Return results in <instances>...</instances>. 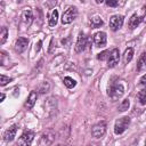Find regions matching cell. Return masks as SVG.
Instances as JSON below:
<instances>
[{"label": "cell", "mask_w": 146, "mask_h": 146, "mask_svg": "<svg viewBox=\"0 0 146 146\" xmlns=\"http://www.w3.org/2000/svg\"><path fill=\"white\" fill-rule=\"evenodd\" d=\"M129 124H130V117L129 116H122V117L117 119L115 121V124H114V132L116 135L123 133L128 129Z\"/></svg>", "instance_id": "6da1fadb"}, {"label": "cell", "mask_w": 146, "mask_h": 146, "mask_svg": "<svg viewBox=\"0 0 146 146\" xmlns=\"http://www.w3.org/2000/svg\"><path fill=\"white\" fill-rule=\"evenodd\" d=\"M108 96H110V98L113 100V102H115V100H117L119 98H121L122 96H123V94H124V88H123V86L122 84H113V86H111L110 88H108Z\"/></svg>", "instance_id": "7a4b0ae2"}, {"label": "cell", "mask_w": 146, "mask_h": 146, "mask_svg": "<svg viewBox=\"0 0 146 146\" xmlns=\"http://www.w3.org/2000/svg\"><path fill=\"white\" fill-rule=\"evenodd\" d=\"M78 16V9L73 6L68 7L64 13H63V16H62V23L63 24H70L72 23Z\"/></svg>", "instance_id": "3957f363"}, {"label": "cell", "mask_w": 146, "mask_h": 146, "mask_svg": "<svg viewBox=\"0 0 146 146\" xmlns=\"http://www.w3.org/2000/svg\"><path fill=\"white\" fill-rule=\"evenodd\" d=\"M106 128H107V125H106V122H104V121H100V122L96 123L91 128V135H92V137H95L97 139L98 138H102L105 135V132H106Z\"/></svg>", "instance_id": "277c9868"}, {"label": "cell", "mask_w": 146, "mask_h": 146, "mask_svg": "<svg viewBox=\"0 0 146 146\" xmlns=\"http://www.w3.org/2000/svg\"><path fill=\"white\" fill-rule=\"evenodd\" d=\"M34 139V132L31 130H27L22 133V136L18 138L17 146H30Z\"/></svg>", "instance_id": "5b68a950"}, {"label": "cell", "mask_w": 146, "mask_h": 146, "mask_svg": "<svg viewBox=\"0 0 146 146\" xmlns=\"http://www.w3.org/2000/svg\"><path fill=\"white\" fill-rule=\"evenodd\" d=\"M54 140H55V132L52 130H48L42 133L39 141V146H51Z\"/></svg>", "instance_id": "8992f818"}, {"label": "cell", "mask_w": 146, "mask_h": 146, "mask_svg": "<svg viewBox=\"0 0 146 146\" xmlns=\"http://www.w3.org/2000/svg\"><path fill=\"white\" fill-rule=\"evenodd\" d=\"M123 22H124V17L122 15H114L110 19V27L113 31H117L119 29L122 27Z\"/></svg>", "instance_id": "52a82bcc"}, {"label": "cell", "mask_w": 146, "mask_h": 146, "mask_svg": "<svg viewBox=\"0 0 146 146\" xmlns=\"http://www.w3.org/2000/svg\"><path fill=\"white\" fill-rule=\"evenodd\" d=\"M119 60H120V52H119V49L114 48V49L110 52V56H108V58H107V66H108L110 68H112V67H114V66L117 65Z\"/></svg>", "instance_id": "ba28073f"}, {"label": "cell", "mask_w": 146, "mask_h": 146, "mask_svg": "<svg viewBox=\"0 0 146 146\" xmlns=\"http://www.w3.org/2000/svg\"><path fill=\"white\" fill-rule=\"evenodd\" d=\"M87 42H88V38L86 36L84 33L81 32L78 36V41H76V44H75V51L76 52H82L86 49Z\"/></svg>", "instance_id": "9c48e42d"}, {"label": "cell", "mask_w": 146, "mask_h": 146, "mask_svg": "<svg viewBox=\"0 0 146 146\" xmlns=\"http://www.w3.org/2000/svg\"><path fill=\"white\" fill-rule=\"evenodd\" d=\"M92 39H94V43L97 47H104L106 44V41H107V36H106L105 32H97V33H95Z\"/></svg>", "instance_id": "30bf717a"}, {"label": "cell", "mask_w": 146, "mask_h": 146, "mask_svg": "<svg viewBox=\"0 0 146 146\" xmlns=\"http://www.w3.org/2000/svg\"><path fill=\"white\" fill-rule=\"evenodd\" d=\"M27 44H29V40H27L26 38H24V36H21V38H18V39L16 40V42H15V50H16L18 54H22L23 51L26 50Z\"/></svg>", "instance_id": "8fae6325"}, {"label": "cell", "mask_w": 146, "mask_h": 146, "mask_svg": "<svg viewBox=\"0 0 146 146\" xmlns=\"http://www.w3.org/2000/svg\"><path fill=\"white\" fill-rule=\"evenodd\" d=\"M16 132H17V125H16V124H13L11 127H9V128L5 131V133H3V139H5L6 141H11V140H14V138H15V136H16Z\"/></svg>", "instance_id": "7c38bea8"}, {"label": "cell", "mask_w": 146, "mask_h": 146, "mask_svg": "<svg viewBox=\"0 0 146 146\" xmlns=\"http://www.w3.org/2000/svg\"><path fill=\"white\" fill-rule=\"evenodd\" d=\"M143 17H140V16H138L137 14H133L132 16H131V18L129 19V23H128V25H129V29L130 30H133V29H136L140 23H141V19Z\"/></svg>", "instance_id": "4fadbf2b"}, {"label": "cell", "mask_w": 146, "mask_h": 146, "mask_svg": "<svg viewBox=\"0 0 146 146\" xmlns=\"http://www.w3.org/2000/svg\"><path fill=\"white\" fill-rule=\"evenodd\" d=\"M36 98H38V94L35 91H31V94L29 95V97H27V99L25 102V107L31 110L34 106V104L36 102Z\"/></svg>", "instance_id": "5bb4252c"}, {"label": "cell", "mask_w": 146, "mask_h": 146, "mask_svg": "<svg viewBox=\"0 0 146 146\" xmlns=\"http://www.w3.org/2000/svg\"><path fill=\"white\" fill-rule=\"evenodd\" d=\"M22 19H23V22L29 26V25H31V23H32V21H33V14H32V11L30 10V8H26L24 11H23V14H22Z\"/></svg>", "instance_id": "9a60e30c"}, {"label": "cell", "mask_w": 146, "mask_h": 146, "mask_svg": "<svg viewBox=\"0 0 146 146\" xmlns=\"http://www.w3.org/2000/svg\"><path fill=\"white\" fill-rule=\"evenodd\" d=\"M144 68H146V51L140 55V57L137 62V71L141 72Z\"/></svg>", "instance_id": "2e32d148"}, {"label": "cell", "mask_w": 146, "mask_h": 146, "mask_svg": "<svg viewBox=\"0 0 146 146\" xmlns=\"http://www.w3.org/2000/svg\"><path fill=\"white\" fill-rule=\"evenodd\" d=\"M132 57H133V49L131 47H129V48H127L124 50V54H123V62H124V64H128L132 59Z\"/></svg>", "instance_id": "e0dca14e"}, {"label": "cell", "mask_w": 146, "mask_h": 146, "mask_svg": "<svg viewBox=\"0 0 146 146\" xmlns=\"http://www.w3.org/2000/svg\"><path fill=\"white\" fill-rule=\"evenodd\" d=\"M57 21H58V10L57 9H54L51 11V15L49 17V26H55L57 24Z\"/></svg>", "instance_id": "ac0fdd59"}, {"label": "cell", "mask_w": 146, "mask_h": 146, "mask_svg": "<svg viewBox=\"0 0 146 146\" xmlns=\"http://www.w3.org/2000/svg\"><path fill=\"white\" fill-rule=\"evenodd\" d=\"M103 24H104L103 19H102L100 17H98V16H96V17H92V18H91V21H90V25H91V27H92V29H97V27H100Z\"/></svg>", "instance_id": "d6986e66"}, {"label": "cell", "mask_w": 146, "mask_h": 146, "mask_svg": "<svg viewBox=\"0 0 146 146\" xmlns=\"http://www.w3.org/2000/svg\"><path fill=\"white\" fill-rule=\"evenodd\" d=\"M7 36H8V30L6 26H2L1 27V32H0V44H3L7 40Z\"/></svg>", "instance_id": "ffe728a7"}, {"label": "cell", "mask_w": 146, "mask_h": 146, "mask_svg": "<svg viewBox=\"0 0 146 146\" xmlns=\"http://www.w3.org/2000/svg\"><path fill=\"white\" fill-rule=\"evenodd\" d=\"M63 82H64V84L67 87V88H73V87H75V84H76V82H75V80L74 79H72L71 76H65L64 78V80H63Z\"/></svg>", "instance_id": "44dd1931"}, {"label": "cell", "mask_w": 146, "mask_h": 146, "mask_svg": "<svg viewBox=\"0 0 146 146\" xmlns=\"http://www.w3.org/2000/svg\"><path fill=\"white\" fill-rule=\"evenodd\" d=\"M137 99L139 100V103L141 105H145L146 104V89H143V90H140L137 94Z\"/></svg>", "instance_id": "7402d4cb"}, {"label": "cell", "mask_w": 146, "mask_h": 146, "mask_svg": "<svg viewBox=\"0 0 146 146\" xmlns=\"http://www.w3.org/2000/svg\"><path fill=\"white\" fill-rule=\"evenodd\" d=\"M129 105H130L129 99H123V100H122V103L119 105V111H121V112L127 111V110L129 108Z\"/></svg>", "instance_id": "603a6c76"}, {"label": "cell", "mask_w": 146, "mask_h": 146, "mask_svg": "<svg viewBox=\"0 0 146 146\" xmlns=\"http://www.w3.org/2000/svg\"><path fill=\"white\" fill-rule=\"evenodd\" d=\"M49 89H50V84H49L47 81L42 82V83L40 84V88H39L40 92H42V94H44V92H48V91H49Z\"/></svg>", "instance_id": "cb8c5ba5"}, {"label": "cell", "mask_w": 146, "mask_h": 146, "mask_svg": "<svg viewBox=\"0 0 146 146\" xmlns=\"http://www.w3.org/2000/svg\"><path fill=\"white\" fill-rule=\"evenodd\" d=\"M108 56H110V51H108V50H105V51H102L100 54H98V55H97V58H98L99 60H104V59L108 58Z\"/></svg>", "instance_id": "d4e9b609"}, {"label": "cell", "mask_w": 146, "mask_h": 146, "mask_svg": "<svg viewBox=\"0 0 146 146\" xmlns=\"http://www.w3.org/2000/svg\"><path fill=\"white\" fill-rule=\"evenodd\" d=\"M10 81H13L11 78H8V76H6V75H3V74L1 75V81H0V82H1V86H2V87L6 86L7 83H9Z\"/></svg>", "instance_id": "484cf974"}, {"label": "cell", "mask_w": 146, "mask_h": 146, "mask_svg": "<svg viewBox=\"0 0 146 146\" xmlns=\"http://www.w3.org/2000/svg\"><path fill=\"white\" fill-rule=\"evenodd\" d=\"M139 84H140V87H143L144 89H146V74H144V75L140 78Z\"/></svg>", "instance_id": "4316f807"}, {"label": "cell", "mask_w": 146, "mask_h": 146, "mask_svg": "<svg viewBox=\"0 0 146 146\" xmlns=\"http://www.w3.org/2000/svg\"><path fill=\"white\" fill-rule=\"evenodd\" d=\"M105 3H106L108 7H116V6L119 5V2H117L116 0H107Z\"/></svg>", "instance_id": "83f0119b"}, {"label": "cell", "mask_w": 146, "mask_h": 146, "mask_svg": "<svg viewBox=\"0 0 146 146\" xmlns=\"http://www.w3.org/2000/svg\"><path fill=\"white\" fill-rule=\"evenodd\" d=\"M41 43H42L41 41H39V42H38V47H35V50H36V51H39V50H40V47H41Z\"/></svg>", "instance_id": "f1b7e54d"}, {"label": "cell", "mask_w": 146, "mask_h": 146, "mask_svg": "<svg viewBox=\"0 0 146 146\" xmlns=\"http://www.w3.org/2000/svg\"><path fill=\"white\" fill-rule=\"evenodd\" d=\"M144 9H145V11H144V17H143V18H144V21L146 22V6L144 7Z\"/></svg>", "instance_id": "f546056e"}, {"label": "cell", "mask_w": 146, "mask_h": 146, "mask_svg": "<svg viewBox=\"0 0 146 146\" xmlns=\"http://www.w3.org/2000/svg\"><path fill=\"white\" fill-rule=\"evenodd\" d=\"M5 97H6V96H5V94H1V102L5 99Z\"/></svg>", "instance_id": "4dcf8cb0"}, {"label": "cell", "mask_w": 146, "mask_h": 146, "mask_svg": "<svg viewBox=\"0 0 146 146\" xmlns=\"http://www.w3.org/2000/svg\"><path fill=\"white\" fill-rule=\"evenodd\" d=\"M56 146H66V145H62V144H58V145H56Z\"/></svg>", "instance_id": "1f68e13d"}, {"label": "cell", "mask_w": 146, "mask_h": 146, "mask_svg": "<svg viewBox=\"0 0 146 146\" xmlns=\"http://www.w3.org/2000/svg\"><path fill=\"white\" fill-rule=\"evenodd\" d=\"M145 146H146V143H145Z\"/></svg>", "instance_id": "d6a6232c"}]
</instances>
